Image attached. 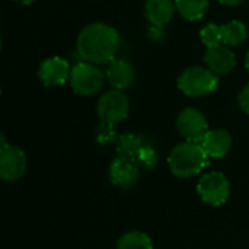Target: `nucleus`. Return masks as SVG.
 I'll use <instances>...</instances> for the list:
<instances>
[{"instance_id":"nucleus-1","label":"nucleus","mask_w":249,"mask_h":249,"mask_svg":"<svg viewBox=\"0 0 249 249\" xmlns=\"http://www.w3.org/2000/svg\"><path fill=\"white\" fill-rule=\"evenodd\" d=\"M120 50V35L107 23H90L77 36V53L83 61L96 66L109 64Z\"/></svg>"},{"instance_id":"nucleus-2","label":"nucleus","mask_w":249,"mask_h":249,"mask_svg":"<svg viewBox=\"0 0 249 249\" xmlns=\"http://www.w3.org/2000/svg\"><path fill=\"white\" fill-rule=\"evenodd\" d=\"M209 156L200 143L184 142L172 149L168 156L171 172L178 178H193L207 166Z\"/></svg>"},{"instance_id":"nucleus-3","label":"nucleus","mask_w":249,"mask_h":249,"mask_svg":"<svg viewBox=\"0 0 249 249\" xmlns=\"http://www.w3.org/2000/svg\"><path fill=\"white\" fill-rule=\"evenodd\" d=\"M217 74H214L209 67L193 66L185 69L178 77V88L187 96L200 98L214 92L217 88Z\"/></svg>"},{"instance_id":"nucleus-4","label":"nucleus","mask_w":249,"mask_h":249,"mask_svg":"<svg viewBox=\"0 0 249 249\" xmlns=\"http://www.w3.org/2000/svg\"><path fill=\"white\" fill-rule=\"evenodd\" d=\"M105 82V74L102 70L89 61H80L71 67L70 85L71 89L82 96H90L98 93Z\"/></svg>"},{"instance_id":"nucleus-5","label":"nucleus","mask_w":249,"mask_h":249,"mask_svg":"<svg viewBox=\"0 0 249 249\" xmlns=\"http://www.w3.org/2000/svg\"><path fill=\"white\" fill-rule=\"evenodd\" d=\"M197 193L206 204L219 207L228 201L231 196V184L222 172H209L198 181Z\"/></svg>"},{"instance_id":"nucleus-6","label":"nucleus","mask_w":249,"mask_h":249,"mask_svg":"<svg viewBox=\"0 0 249 249\" xmlns=\"http://www.w3.org/2000/svg\"><path fill=\"white\" fill-rule=\"evenodd\" d=\"M130 101L123 90L114 89L105 92L98 101V115L102 123L118 124L128 117Z\"/></svg>"},{"instance_id":"nucleus-7","label":"nucleus","mask_w":249,"mask_h":249,"mask_svg":"<svg viewBox=\"0 0 249 249\" xmlns=\"http://www.w3.org/2000/svg\"><path fill=\"white\" fill-rule=\"evenodd\" d=\"M0 140V177L6 182H15L26 171V155L22 149L6 143L4 137Z\"/></svg>"},{"instance_id":"nucleus-8","label":"nucleus","mask_w":249,"mask_h":249,"mask_svg":"<svg viewBox=\"0 0 249 249\" xmlns=\"http://www.w3.org/2000/svg\"><path fill=\"white\" fill-rule=\"evenodd\" d=\"M177 128L187 142L200 143L209 131V124L201 111L196 108H185L177 118Z\"/></svg>"},{"instance_id":"nucleus-9","label":"nucleus","mask_w":249,"mask_h":249,"mask_svg":"<svg viewBox=\"0 0 249 249\" xmlns=\"http://www.w3.org/2000/svg\"><path fill=\"white\" fill-rule=\"evenodd\" d=\"M140 178V166L136 160L127 158H115L109 166V179L115 187L130 188Z\"/></svg>"},{"instance_id":"nucleus-10","label":"nucleus","mask_w":249,"mask_h":249,"mask_svg":"<svg viewBox=\"0 0 249 249\" xmlns=\"http://www.w3.org/2000/svg\"><path fill=\"white\" fill-rule=\"evenodd\" d=\"M71 69L64 58L51 57L41 63L38 69V77L45 86H60L70 79Z\"/></svg>"},{"instance_id":"nucleus-11","label":"nucleus","mask_w":249,"mask_h":249,"mask_svg":"<svg viewBox=\"0 0 249 249\" xmlns=\"http://www.w3.org/2000/svg\"><path fill=\"white\" fill-rule=\"evenodd\" d=\"M204 61L214 74H229L236 66V57L233 51L225 44L207 47Z\"/></svg>"},{"instance_id":"nucleus-12","label":"nucleus","mask_w":249,"mask_h":249,"mask_svg":"<svg viewBox=\"0 0 249 249\" xmlns=\"http://www.w3.org/2000/svg\"><path fill=\"white\" fill-rule=\"evenodd\" d=\"M107 80L114 89L125 90L136 80V70L133 64L124 58H114L107 67Z\"/></svg>"},{"instance_id":"nucleus-13","label":"nucleus","mask_w":249,"mask_h":249,"mask_svg":"<svg viewBox=\"0 0 249 249\" xmlns=\"http://www.w3.org/2000/svg\"><path fill=\"white\" fill-rule=\"evenodd\" d=\"M200 144L209 158L220 159V158H225L231 152L232 137L226 130L214 128V130L207 131V134L203 137Z\"/></svg>"},{"instance_id":"nucleus-14","label":"nucleus","mask_w":249,"mask_h":249,"mask_svg":"<svg viewBox=\"0 0 249 249\" xmlns=\"http://www.w3.org/2000/svg\"><path fill=\"white\" fill-rule=\"evenodd\" d=\"M177 10L174 0H147L144 4V15L150 25L165 26L171 22Z\"/></svg>"},{"instance_id":"nucleus-15","label":"nucleus","mask_w":249,"mask_h":249,"mask_svg":"<svg viewBox=\"0 0 249 249\" xmlns=\"http://www.w3.org/2000/svg\"><path fill=\"white\" fill-rule=\"evenodd\" d=\"M248 38V29L241 20H232L225 25H220V39L222 44L228 47L241 45Z\"/></svg>"},{"instance_id":"nucleus-16","label":"nucleus","mask_w":249,"mask_h":249,"mask_svg":"<svg viewBox=\"0 0 249 249\" xmlns=\"http://www.w3.org/2000/svg\"><path fill=\"white\" fill-rule=\"evenodd\" d=\"M144 143L146 142H144V139L142 136H137V134H133V133L120 134L117 142H115L117 155L121 156V158L136 160V156H137L139 150L142 149V146Z\"/></svg>"},{"instance_id":"nucleus-17","label":"nucleus","mask_w":249,"mask_h":249,"mask_svg":"<svg viewBox=\"0 0 249 249\" xmlns=\"http://www.w3.org/2000/svg\"><path fill=\"white\" fill-rule=\"evenodd\" d=\"M177 12L187 20H200L207 9H209V0H175Z\"/></svg>"},{"instance_id":"nucleus-18","label":"nucleus","mask_w":249,"mask_h":249,"mask_svg":"<svg viewBox=\"0 0 249 249\" xmlns=\"http://www.w3.org/2000/svg\"><path fill=\"white\" fill-rule=\"evenodd\" d=\"M117 249H153V242L147 233L133 231L118 239Z\"/></svg>"},{"instance_id":"nucleus-19","label":"nucleus","mask_w":249,"mask_h":249,"mask_svg":"<svg viewBox=\"0 0 249 249\" xmlns=\"http://www.w3.org/2000/svg\"><path fill=\"white\" fill-rule=\"evenodd\" d=\"M136 162L137 165L140 166V169H144V171H152L158 166L159 163V155L156 152V149L149 144V143H144L142 146V149L139 150L137 156H136Z\"/></svg>"},{"instance_id":"nucleus-20","label":"nucleus","mask_w":249,"mask_h":249,"mask_svg":"<svg viewBox=\"0 0 249 249\" xmlns=\"http://www.w3.org/2000/svg\"><path fill=\"white\" fill-rule=\"evenodd\" d=\"M95 137H96V142L102 146H107V144H111V143H115L118 136L114 130V125L112 124H108V123H102L96 127L95 130Z\"/></svg>"},{"instance_id":"nucleus-21","label":"nucleus","mask_w":249,"mask_h":249,"mask_svg":"<svg viewBox=\"0 0 249 249\" xmlns=\"http://www.w3.org/2000/svg\"><path fill=\"white\" fill-rule=\"evenodd\" d=\"M200 36H201V41L204 42V45H207V47H213V45L222 44V39H220V25H216V23L206 25L200 31Z\"/></svg>"},{"instance_id":"nucleus-22","label":"nucleus","mask_w":249,"mask_h":249,"mask_svg":"<svg viewBox=\"0 0 249 249\" xmlns=\"http://www.w3.org/2000/svg\"><path fill=\"white\" fill-rule=\"evenodd\" d=\"M147 34H149V38H150L152 41H155V42H160V41L165 39V29H163V26L150 25Z\"/></svg>"},{"instance_id":"nucleus-23","label":"nucleus","mask_w":249,"mask_h":249,"mask_svg":"<svg viewBox=\"0 0 249 249\" xmlns=\"http://www.w3.org/2000/svg\"><path fill=\"white\" fill-rule=\"evenodd\" d=\"M239 105H241L242 111L249 115V83L239 93Z\"/></svg>"},{"instance_id":"nucleus-24","label":"nucleus","mask_w":249,"mask_h":249,"mask_svg":"<svg viewBox=\"0 0 249 249\" xmlns=\"http://www.w3.org/2000/svg\"><path fill=\"white\" fill-rule=\"evenodd\" d=\"M245 0H219V3L222 4H226V6H236V4H241L244 3Z\"/></svg>"},{"instance_id":"nucleus-25","label":"nucleus","mask_w":249,"mask_h":249,"mask_svg":"<svg viewBox=\"0 0 249 249\" xmlns=\"http://www.w3.org/2000/svg\"><path fill=\"white\" fill-rule=\"evenodd\" d=\"M13 1H18V3H22V4H31L36 0H13Z\"/></svg>"},{"instance_id":"nucleus-26","label":"nucleus","mask_w":249,"mask_h":249,"mask_svg":"<svg viewBox=\"0 0 249 249\" xmlns=\"http://www.w3.org/2000/svg\"><path fill=\"white\" fill-rule=\"evenodd\" d=\"M245 66H247V69H248L249 71V50L248 53H247V58H245Z\"/></svg>"}]
</instances>
